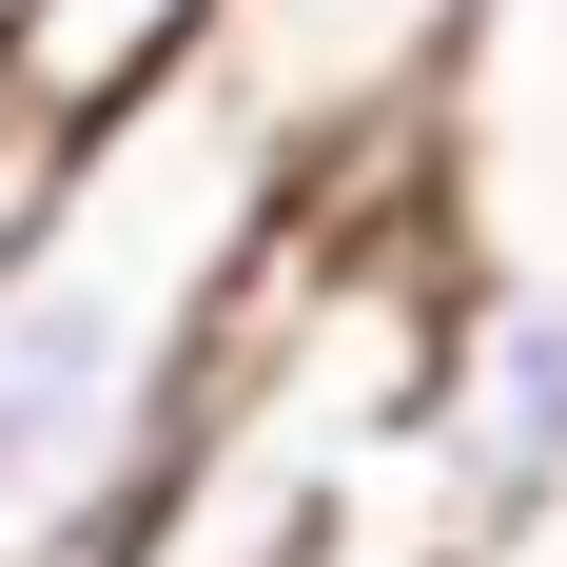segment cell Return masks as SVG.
<instances>
[{
  "label": "cell",
  "mask_w": 567,
  "mask_h": 567,
  "mask_svg": "<svg viewBox=\"0 0 567 567\" xmlns=\"http://www.w3.org/2000/svg\"><path fill=\"white\" fill-rule=\"evenodd\" d=\"M411 470H431L451 548H567V275H470L451 293Z\"/></svg>",
  "instance_id": "obj_1"
},
{
  "label": "cell",
  "mask_w": 567,
  "mask_h": 567,
  "mask_svg": "<svg viewBox=\"0 0 567 567\" xmlns=\"http://www.w3.org/2000/svg\"><path fill=\"white\" fill-rule=\"evenodd\" d=\"M59 157H79V137H40V117L0 99V255H20V235H40V196H59Z\"/></svg>",
  "instance_id": "obj_3"
},
{
  "label": "cell",
  "mask_w": 567,
  "mask_h": 567,
  "mask_svg": "<svg viewBox=\"0 0 567 567\" xmlns=\"http://www.w3.org/2000/svg\"><path fill=\"white\" fill-rule=\"evenodd\" d=\"M235 0H0V99L40 137H117L137 99H176L216 59Z\"/></svg>",
  "instance_id": "obj_2"
}]
</instances>
